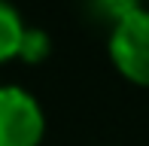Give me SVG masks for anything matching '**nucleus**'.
Masks as SVG:
<instances>
[{
    "label": "nucleus",
    "instance_id": "20e7f679",
    "mask_svg": "<svg viewBox=\"0 0 149 146\" xmlns=\"http://www.w3.org/2000/svg\"><path fill=\"white\" fill-rule=\"evenodd\" d=\"M46 55H49V37H46L43 31L28 28V31H24V40H22V52H18V58L28 61V64H37V61H43Z\"/></svg>",
    "mask_w": 149,
    "mask_h": 146
},
{
    "label": "nucleus",
    "instance_id": "39448f33",
    "mask_svg": "<svg viewBox=\"0 0 149 146\" xmlns=\"http://www.w3.org/2000/svg\"><path fill=\"white\" fill-rule=\"evenodd\" d=\"M94 6H97V9L104 12V15L110 18L113 24H116L119 18L131 15L134 9H140V3H137V0H94Z\"/></svg>",
    "mask_w": 149,
    "mask_h": 146
},
{
    "label": "nucleus",
    "instance_id": "f03ea898",
    "mask_svg": "<svg viewBox=\"0 0 149 146\" xmlns=\"http://www.w3.org/2000/svg\"><path fill=\"white\" fill-rule=\"evenodd\" d=\"M46 116L22 85H0V146H40Z\"/></svg>",
    "mask_w": 149,
    "mask_h": 146
},
{
    "label": "nucleus",
    "instance_id": "f257e3e1",
    "mask_svg": "<svg viewBox=\"0 0 149 146\" xmlns=\"http://www.w3.org/2000/svg\"><path fill=\"white\" fill-rule=\"evenodd\" d=\"M110 58L122 76L149 85V9H134L110 31Z\"/></svg>",
    "mask_w": 149,
    "mask_h": 146
},
{
    "label": "nucleus",
    "instance_id": "7ed1b4c3",
    "mask_svg": "<svg viewBox=\"0 0 149 146\" xmlns=\"http://www.w3.org/2000/svg\"><path fill=\"white\" fill-rule=\"evenodd\" d=\"M24 22L6 0H0V61L18 58L22 52V40H24Z\"/></svg>",
    "mask_w": 149,
    "mask_h": 146
}]
</instances>
